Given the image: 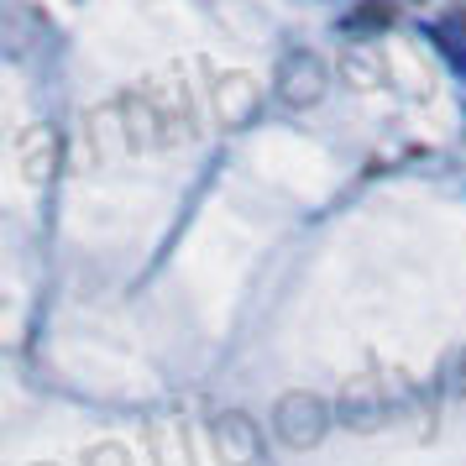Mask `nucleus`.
<instances>
[{"instance_id":"f257e3e1","label":"nucleus","mask_w":466,"mask_h":466,"mask_svg":"<svg viewBox=\"0 0 466 466\" xmlns=\"http://www.w3.org/2000/svg\"><path fill=\"white\" fill-rule=\"evenodd\" d=\"M278 441L294 445V451H304V445H315L325 430H330V414H325V403L309 399V393H294V399L278 403Z\"/></svg>"},{"instance_id":"f03ea898","label":"nucleus","mask_w":466,"mask_h":466,"mask_svg":"<svg viewBox=\"0 0 466 466\" xmlns=\"http://www.w3.org/2000/svg\"><path fill=\"white\" fill-rule=\"evenodd\" d=\"M393 22V5H361L357 16H346V32H361V26H388Z\"/></svg>"},{"instance_id":"7ed1b4c3","label":"nucleus","mask_w":466,"mask_h":466,"mask_svg":"<svg viewBox=\"0 0 466 466\" xmlns=\"http://www.w3.org/2000/svg\"><path fill=\"white\" fill-rule=\"evenodd\" d=\"M456 393L466 399V351H461V361H456Z\"/></svg>"}]
</instances>
